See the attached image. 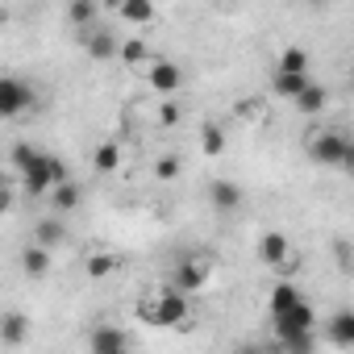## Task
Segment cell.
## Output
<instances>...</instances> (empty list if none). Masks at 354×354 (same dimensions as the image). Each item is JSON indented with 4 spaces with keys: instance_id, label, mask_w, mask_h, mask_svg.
<instances>
[{
    "instance_id": "6da1fadb",
    "label": "cell",
    "mask_w": 354,
    "mask_h": 354,
    "mask_svg": "<svg viewBox=\"0 0 354 354\" xmlns=\"http://www.w3.org/2000/svg\"><path fill=\"white\" fill-rule=\"evenodd\" d=\"M17 175H21V188H26L30 196H46V192H55V188L67 180V167H63L55 154L34 150V154H30V162H26Z\"/></svg>"
},
{
    "instance_id": "7a4b0ae2",
    "label": "cell",
    "mask_w": 354,
    "mask_h": 354,
    "mask_svg": "<svg viewBox=\"0 0 354 354\" xmlns=\"http://www.w3.org/2000/svg\"><path fill=\"white\" fill-rule=\"evenodd\" d=\"M142 317L150 321V325H184L188 321V292H180V288H158L154 292V300L142 308Z\"/></svg>"
},
{
    "instance_id": "3957f363",
    "label": "cell",
    "mask_w": 354,
    "mask_h": 354,
    "mask_svg": "<svg viewBox=\"0 0 354 354\" xmlns=\"http://www.w3.org/2000/svg\"><path fill=\"white\" fill-rule=\"evenodd\" d=\"M304 150H308V158L321 162V167H342V162H346V150H350V138L337 133V129H317Z\"/></svg>"
},
{
    "instance_id": "277c9868",
    "label": "cell",
    "mask_w": 354,
    "mask_h": 354,
    "mask_svg": "<svg viewBox=\"0 0 354 354\" xmlns=\"http://www.w3.org/2000/svg\"><path fill=\"white\" fill-rule=\"evenodd\" d=\"M34 104H38V96H34L30 84H21V80H13V75L0 80V113H5V117H21V113L34 109Z\"/></svg>"
},
{
    "instance_id": "5b68a950",
    "label": "cell",
    "mask_w": 354,
    "mask_h": 354,
    "mask_svg": "<svg viewBox=\"0 0 354 354\" xmlns=\"http://www.w3.org/2000/svg\"><path fill=\"white\" fill-rule=\"evenodd\" d=\"M259 259H263L267 267H283V271L296 267V259H292V242H288L279 230H267V234L259 238Z\"/></svg>"
},
{
    "instance_id": "8992f818",
    "label": "cell",
    "mask_w": 354,
    "mask_h": 354,
    "mask_svg": "<svg viewBox=\"0 0 354 354\" xmlns=\"http://www.w3.org/2000/svg\"><path fill=\"white\" fill-rule=\"evenodd\" d=\"M205 279H209V259L192 254V259H184L180 267H175V279H171V283L180 288V292H201Z\"/></svg>"
},
{
    "instance_id": "52a82bcc",
    "label": "cell",
    "mask_w": 354,
    "mask_h": 354,
    "mask_svg": "<svg viewBox=\"0 0 354 354\" xmlns=\"http://www.w3.org/2000/svg\"><path fill=\"white\" fill-rule=\"evenodd\" d=\"M209 201H213L217 213H238L242 209V188L234 180H213L209 184Z\"/></svg>"
},
{
    "instance_id": "ba28073f",
    "label": "cell",
    "mask_w": 354,
    "mask_h": 354,
    "mask_svg": "<svg viewBox=\"0 0 354 354\" xmlns=\"http://www.w3.org/2000/svg\"><path fill=\"white\" fill-rule=\"evenodd\" d=\"M180 84H184V71H180V67H175L171 59H158V63L150 67V88H154V92H162V96H171V92H175V88H180Z\"/></svg>"
},
{
    "instance_id": "9c48e42d",
    "label": "cell",
    "mask_w": 354,
    "mask_h": 354,
    "mask_svg": "<svg viewBox=\"0 0 354 354\" xmlns=\"http://www.w3.org/2000/svg\"><path fill=\"white\" fill-rule=\"evenodd\" d=\"M308 84H313V80H308V71H275V75H271V92H275V96H283V100H296Z\"/></svg>"
},
{
    "instance_id": "30bf717a",
    "label": "cell",
    "mask_w": 354,
    "mask_h": 354,
    "mask_svg": "<svg viewBox=\"0 0 354 354\" xmlns=\"http://www.w3.org/2000/svg\"><path fill=\"white\" fill-rule=\"evenodd\" d=\"M34 242L46 250H59V246H67V225L59 217H42V221H34Z\"/></svg>"
},
{
    "instance_id": "8fae6325",
    "label": "cell",
    "mask_w": 354,
    "mask_h": 354,
    "mask_svg": "<svg viewBox=\"0 0 354 354\" xmlns=\"http://www.w3.org/2000/svg\"><path fill=\"white\" fill-rule=\"evenodd\" d=\"M300 300H304V296H300V288H296V283H288V279H283V283H275V288H271V300H267L271 321H275V317H283V313H292Z\"/></svg>"
},
{
    "instance_id": "7c38bea8",
    "label": "cell",
    "mask_w": 354,
    "mask_h": 354,
    "mask_svg": "<svg viewBox=\"0 0 354 354\" xmlns=\"http://www.w3.org/2000/svg\"><path fill=\"white\" fill-rule=\"evenodd\" d=\"M88 346H92L96 354H121V350L129 346V337H125L121 329H113V325H100V329H92Z\"/></svg>"
},
{
    "instance_id": "4fadbf2b",
    "label": "cell",
    "mask_w": 354,
    "mask_h": 354,
    "mask_svg": "<svg viewBox=\"0 0 354 354\" xmlns=\"http://www.w3.org/2000/svg\"><path fill=\"white\" fill-rule=\"evenodd\" d=\"M292 104H296V113H300V117H321V113H325V104H329V96H325V88H321V84H308Z\"/></svg>"
},
{
    "instance_id": "5bb4252c",
    "label": "cell",
    "mask_w": 354,
    "mask_h": 354,
    "mask_svg": "<svg viewBox=\"0 0 354 354\" xmlns=\"http://www.w3.org/2000/svg\"><path fill=\"white\" fill-rule=\"evenodd\" d=\"M50 254H55V250H46V246H38V242L26 246V250H21V271L34 275V279H42V275L50 271Z\"/></svg>"
},
{
    "instance_id": "9a60e30c",
    "label": "cell",
    "mask_w": 354,
    "mask_h": 354,
    "mask_svg": "<svg viewBox=\"0 0 354 354\" xmlns=\"http://www.w3.org/2000/svg\"><path fill=\"white\" fill-rule=\"evenodd\" d=\"M26 329H30V325H26L21 313H5V321H0V346H9V350L21 346V342H26Z\"/></svg>"
},
{
    "instance_id": "2e32d148",
    "label": "cell",
    "mask_w": 354,
    "mask_h": 354,
    "mask_svg": "<svg viewBox=\"0 0 354 354\" xmlns=\"http://www.w3.org/2000/svg\"><path fill=\"white\" fill-rule=\"evenodd\" d=\"M88 55H92L96 63H109V59H117V55H121V46H117V38H113L109 30H100V34H92V38H88Z\"/></svg>"
},
{
    "instance_id": "e0dca14e",
    "label": "cell",
    "mask_w": 354,
    "mask_h": 354,
    "mask_svg": "<svg viewBox=\"0 0 354 354\" xmlns=\"http://www.w3.org/2000/svg\"><path fill=\"white\" fill-rule=\"evenodd\" d=\"M221 150H225V133H221V125H217V121H201V154L217 158Z\"/></svg>"
},
{
    "instance_id": "ac0fdd59",
    "label": "cell",
    "mask_w": 354,
    "mask_h": 354,
    "mask_svg": "<svg viewBox=\"0 0 354 354\" xmlns=\"http://www.w3.org/2000/svg\"><path fill=\"white\" fill-rule=\"evenodd\" d=\"M50 205H55V213H75V209H80V188H75L71 180H63V184L50 192Z\"/></svg>"
},
{
    "instance_id": "d6986e66",
    "label": "cell",
    "mask_w": 354,
    "mask_h": 354,
    "mask_svg": "<svg viewBox=\"0 0 354 354\" xmlns=\"http://www.w3.org/2000/svg\"><path fill=\"white\" fill-rule=\"evenodd\" d=\"M329 342L333 346H354V313H337L329 321Z\"/></svg>"
},
{
    "instance_id": "ffe728a7",
    "label": "cell",
    "mask_w": 354,
    "mask_h": 354,
    "mask_svg": "<svg viewBox=\"0 0 354 354\" xmlns=\"http://www.w3.org/2000/svg\"><path fill=\"white\" fill-rule=\"evenodd\" d=\"M117 13L125 21H133V26H146V21H154V0H125Z\"/></svg>"
},
{
    "instance_id": "44dd1931",
    "label": "cell",
    "mask_w": 354,
    "mask_h": 354,
    "mask_svg": "<svg viewBox=\"0 0 354 354\" xmlns=\"http://www.w3.org/2000/svg\"><path fill=\"white\" fill-rule=\"evenodd\" d=\"M92 162H96V171H117V162H121V146L117 142H100L96 150H92Z\"/></svg>"
},
{
    "instance_id": "7402d4cb",
    "label": "cell",
    "mask_w": 354,
    "mask_h": 354,
    "mask_svg": "<svg viewBox=\"0 0 354 354\" xmlns=\"http://www.w3.org/2000/svg\"><path fill=\"white\" fill-rule=\"evenodd\" d=\"M275 71H308V50H300V46L279 50V67Z\"/></svg>"
},
{
    "instance_id": "603a6c76",
    "label": "cell",
    "mask_w": 354,
    "mask_h": 354,
    "mask_svg": "<svg viewBox=\"0 0 354 354\" xmlns=\"http://www.w3.org/2000/svg\"><path fill=\"white\" fill-rule=\"evenodd\" d=\"M92 17H96V0H71V9H67L71 26H88Z\"/></svg>"
},
{
    "instance_id": "cb8c5ba5",
    "label": "cell",
    "mask_w": 354,
    "mask_h": 354,
    "mask_svg": "<svg viewBox=\"0 0 354 354\" xmlns=\"http://www.w3.org/2000/svg\"><path fill=\"white\" fill-rule=\"evenodd\" d=\"M146 55H150V46H146L142 38H129V42L121 46V59H125L129 67H138V63H146Z\"/></svg>"
},
{
    "instance_id": "d4e9b609",
    "label": "cell",
    "mask_w": 354,
    "mask_h": 354,
    "mask_svg": "<svg viewBox=\"0 0 354 354\" xmlns=\"http://www.w3.org/2000/svg\"><path fill=\"white\" fill-rule=\"evenodd\" d=\"M84 267H88V275H92V279H104V275H113V267H117V263H113V254H92Z\"/></svg>"
},
{
    "instance_id": "484cf974",
    "label": "cell",
    "mask_w": 354,
    "mask_h": 354,
    "mask_svg": "<svg viewBox=\"0 0 354 354\" xmlns=\"http://www.w3.org/2000/svg\"><path fill=\"white\" fill-rule=\"evenodd\" d=\"M154 175H158V180H180V158H158Z\"/></svg>"
},
{
    "instance_id": "4316f807",
    "label": "cell",
    "mask_w": 354,
    "mask_h": 354,
    "mask_svg": "<svg viewBox=\"0 0 354 354\" xmlns=\"http://www.w3.org/2000/svg\"><path fill=\"white\" fill-rule=\"evenodd\" d=\"M333 250H337V263H342L346 271H354V246H350V242H333Z\"/></svg>"
},
{
    "instance_id": "83f0119b",
    "label": "cell",
    "mask_w": 354,
    "mask_h": 354,
    "mask_svg": "<svg viewBox=\"0 0 354 354\" xmlns=\"http://www.w3.org/2000/svg\"><path fill=\"white\" fill-rule=\"evenodd\" d=\"M180 117H184L180 104H162V109H158V121H162V125H180Z\"/></svg>"
},
{
    "instance_id": "f1b7e54d",
    "label": "cell",
    "mask_w": 354,
    "mask_h": 354,
    "mask_svg": "<svg viewBox=\"0 0 354 354\" xmlns=\"http://www.w3.org/2000/svg\"><path fill=\"white\" fill-rule=\"evenodd\" d=\"M342 171H350V175H354V142H350V150H346V162H342Z\"/></svg>"
},
{
    "instance_id": "f546056e",
    "label": "cell",
    "mask_w": 354,
    "mask_h": 354,
    "mask_svg": "<svg viewBox=\"0 0 354 354\" xmlns=\"http://www.w3.org/2000/svg\"><path fill=\"white\" fill-rule=\"evenodd\" d=\"M100 5H104V9H121V5H125V0H100Z\"/></svg>"
},
{
    "instance_id": "4dcf8cb0",
    "label": "cell",
    "mask_w": 354,
    "mask_h": 354,
    "mask_svg": "<svg viewBox=\"0 0 354 354\" xmlns=\"http://www.w3.org/2000/svg\"><path fill=\"white\" fill-rule=\"evenodd\" d=\"M350 92H354V67H350Z\"/></svg>"
},
{
    "instance_id": "1f68e13d",
    "label": "cell",
    "mask_w": 354,
    "mask_h": 354,
    "mask_svg": "<svg viewBox=\"0 0 354 354\" xmlns=\"http://www.w3.org/2000/svg\"><path fill=\"white\" fill-rule=\"evenodd\" d=\"M308 5H329V0H308Z\"/></svg>"
}]
</instances>
